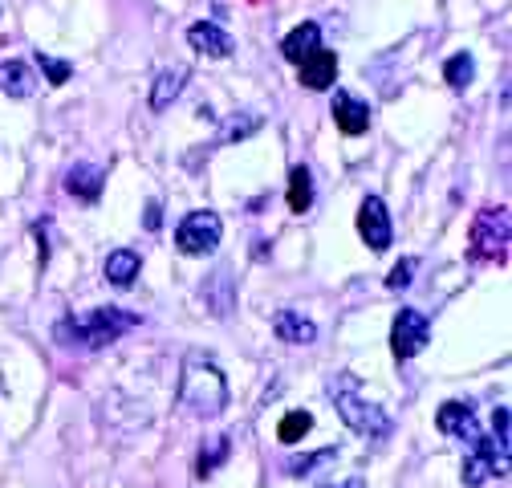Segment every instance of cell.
<instances>
[{
  "instance_id": "d4e9b609",
  "label": "cell",
  "mask_w": 512,
  "mask_h": 488,
  "mask_svg": "<svg viewBox=\"0 0 512 488\" xmlns=\"http://www.w3.org/2000/svg\"><path fill=\"white\" fill-rule=\"evenodd\" d=\"M415 269H419V261H415V257H407V261H399V265L391 269V277H387V285H391V289H407V285H411V273H415Z\"/></svg>"
},
{
  "instance_id": "30bf717a",
  "label": "cell",
  "mask_w": 512,
  "mask_h": 488,
  "mask_svg": "<svg viewBox=\"0 0 512 488\" xmlns=\"http://www.w3.org/2000/svg\"><path fill=\"white\" fill-rule=\"evenodd\" d=\"M334 118H338V127H342L346 135H362V131L370 127V106L358 102V98L346 94V90H334Z\"/></svg>"
},
{
  "instance_id": "2e32d148",
  "label": "cell",
  "mask_w": 512,
  "mask_h": 488,
  "mask_svg": "<svg viewBox=\"0 0 512 488\" xmlns=\"http://www.w3.org/2000/svg\"><path fill=\"white\" fill-rule=\"evenodd\" d=\"M0 90L9 98H29L37 90V74L25 66V61H5V66H0Z\"/></svg>"
},
{
  "instance_id": "7c38bea8",
  "label": "cell",
  "mask_w": 512,
  "mask_h": 488,
  "mask_svg": "<svg viewBox=\"0 0 512 488\" xmlns=\"http://www.w3.org/2000/svg\"><path fill=\"white\" fill-rule=\"evenodd\" d=\"M187 41H191V49H200V53H208V57H228V53H232V37H228L220 25H212V21L191 25V29H187Z\"/></svg>"
},
{
  "instance_id": "ac0fdd59",
  "label": "cell",
  "mask_w": 512,
  "mask_h": 488,
  "mask_svg": "<svg viewBox=\"0 0 512 488\" xmlns=\"http://www.w3.org/2000/svg\"><path fill=\"white\" fill-rule=\"evenodd\" d=\"M309 204H313V175H309V167H293L289 171V212H309Z\"/></svg>"
},
{
  "instance_id": "8fae6325",
  "label": "cell",
  "mask_w": 512,
  "mask_h": 488,
  "mask_svg": "<svg viewBox=\"0 0 512 488\" xmlns=\"http://www.w3.org/2000/svg\"><path fill=\"white\" fill-rule=\"evenodd\" d=\"M102 183H106V171H102V167H94V163H74V167H70V175H66L70 196L90 200V204L102 196Z\"/></svg>"
},
{
  "instance_id": "7402d4cb",
  "label": "cell",
  "mask_w": 512,
  "mask_h": 488,
  "mask_svg": "<svg viewBox=\"0 0 512 488\" xmlns=\"http://www.w3.org/2000/svg\"><path fill=\"white\" fill-rule=\"evenodd\" d=\"M492 448H496L500 464L508 468V407H496V419H492Z\"/></svg>"
},
{
  "instance_id": "83f0119b",
  "label": "cell",
  "mask_w": 512,
  "mask_h": 488,
  "mask_svg": "<svg viewBox=\"0 0 512 488\" xmlns=\"http://www.w3.org/2000/svg\"><path fill=\"white\" fill-rule=\"evenodd\" d=\"M342 488H366V480H358V476H354V480H350V484H342Z\"/></svg>"
},
{
  "instance_id": "603a6c76",
  "label": "cell",
  "mask_w": 512,
  "mask_h": 488,
  "mask_svg": "<svg viewBox=\"0 0 512 488\" xmlns=\"http://www.w3.org/2000/svg\"><path fill=\"white\" fill-rule=\"evenodd\" d=\"M37 66L45 70V78H49L53 86H66V82H70V74H74L70 61H57V57H49V53H37Z\"/></svg>"
},
{
  "instance_id": "7a4b0ae2",
  "label": "cell",
  "mask_w": 512,
  "mask_h": 488,
  "mask_svg": "<svg viewBox=\"0 0 512 488\" xmlns=\"http://www.w3.org/2000/svg\"><path fill=\"white\" fill-rule=\"evenodd\" d=\"M135 326H139V314H126V310H118V305H106V310H86V314H74V318H61L53 338L61 346H70V350H102Z\"/></svg>"
},
{
  "instance_id": "3957f363",
  "label": "cell",
  "mask_w": 512,
  "mask_h": 488,
  "mask_svg": "<svg viewBox=\"0 0 512 488\" xmlns=\"http://www.w3.org/2000/svg\"><path fill=\"white\" fill-rule=\"evenodd\" d=\"M179 403L191 415H220L228 407V379L220 375V366L204 354H187L183 375H179Z\"/></svg>"
},
{
  "instance_id": "d6986e66",
  "label": "cell",
  "mask_w": 512,
  "mask_h": 488,
  "mask_svg": "<svg viewBox=\"0 0 512 488\" xmlns=\"http://www.w3.org/2000/svg\"><path fill=\"white\" fill-rule=\"evenodd\" d=\"M443 78H447V86H452V90H468L472 78H476V61H472V53H456V57L443 66Z\"/></svg>"
},
{
  "instance_id": "4316f807",
  "label": "cell",
  "mask_w": 512,
  "mask_h": 488,
  "mask_svg": "<svg viewBox=\"0 0 512 488\" xmlns=\"http://www.w3.org/2000/svg\"><path fill=\"white\" fill-rule=\"evenodd\" d=\"M159 212H163L159 204H147V228H159V224H163V216H159Z\"/></svg>"
},
{
  "instance_id": "277c9868",
  "label": "cell",
  "mask_w": 512,
  "mask_h": 488,
  "mask_svg": "<svg viewBox=\"0 0 512 488\" xmlns=\"http://www.w3.org/2000/svg\"><path fill=\"white\" fill-rule=\"evenodd\" d=\"M330 395H334V407H338V415L346 419L350 432H358V436H366V440L391 436V415L358 395V379H354V375H338V379L330 383Z\"/></svg>"
},
{
  "instance_id": "52a82bcc",
  "label": "cell",
  "mask_w": 512,
  "mask_h": 488,
  "mask_svg": "<svg viewBox=\"0 0 512 488\" xmlns=\"http://www.w3.org/2000/svg\"><path fill=\"white\" fill-rule=\"evenodd\" d=\"M427 342H431V322H427V314H423V310H399L395 330H391V350H395V358L407 362V358H415Z\"/></svg>"
},
{
  "instance_id": "484cf974",
  "label": "cell",
  "mask_w": 512,
  "mask_h": 488,
  "mask_svg": "<svg viewBox=\"0 0 512 488\" xmlns=\"http://www.w3.org/2000/svg\"><path fill=\"white\" fill-rule=\"evenodd\" d=\"M334 452H317V456H305V460H297V464H289V472L293 476H305V468H313V464H322V460H330Z\"/></svg>"
},
{
  "instance_id": "44dd1931",
  "label": "cell",
  "mask_w": 512,
  "mask_h": 488,
  "mask_svg": "<svg viewBox=\"0 0 512 488\" xmlns=\"http://www.w3.org/2000/svg\"><path fill=\"white\" fill-rule=\"evenodd\" d=\"M228 436H216V440H208V452H200V460H196V476H212L224 460H228Z\"/></svg>"
},
{
  "instance_id": "6da1fadb",
  "label": "cell",
  "mask_w": 512,
  "mask_h": 488,
  "mask_svg": "<svg viewBox=\"0 0 512 488\" xmlns=\"http://www.w3.org/2000/svg\"><path fill=\"white\" fill-rule=\"evenodd\" d=\"M435 423H439L443 436H452V440H460V444L468 448V460H464V484H468V488H480L492 472L504 476V464H500L492 440L480 432L476 411H472L468 403H443L439 415H435Z\"/></svg>"
},
{
  "instance_id": "5bb4252c",
  "label": "cell",
  "mask_w": 512,
  "mask_h": 488,
  "mask_svg": "<svg viewBox=\"0 0 512 488\" xmlns=\"http://www.w3.org/2000/svg\"><path fill=\"white\" fill-rule=\"evenodd\" d=\"M313 49H322V25L317 21H305V25H297L285 41H281V53L289 57V61H305Z\"/></svg>"
},
{
  "instance_id": "ba28073f",
  "label": "cell",
  "mask_w": 512,
  "mask_h": 488,
  "mask_svg": "<svg viewBox=\"0 0 512 488\" xmlns=\"http://www.w3.org/2000/svg\"><path fill=\"white\" fill-rule=\"evenodd\" d=\"M358 232L362 240L370 244L374 253H387L391 249V212L378 196H366L362 208H358Z\"/></svg>"
},
{
  "instance_id": "9a60e30c",
  "label": "cell",
  "mask_w": 512,
  "mask_h": 488,
  "mask_svg": "<svg viewBox=\"0 0 512 488\" xmlns=\"http://www.w3.org/2000/svg\"><path fill=\"white\" fill-rule=\"evenodd\" d=\"M139 269H143V257H139L135 249H114V253L106 257V277H110V285H118V289L135 285Z\"/></svg>"
},
{
  "instance_id": "ffe728a7",
  "label": "cell",
  "mask_w": 512,
  "mask_h": 488,
  "mask_svg": "<svg viewBox=\"0 0 512 488\" xmlns=\"http://www.w3.org/2000/svg\"><path fill=\"white\" fill-rule=\"evenodd\" d=\"M309 427H313V415H309V411H289V415L281 419V427H277V440H281V444H297V440H305Z\"/></svg>"
},
{
  "instance_id": "cb8c5ba5",
  "label": "cell",
  "mask_w": 512,
  "mask_h": 488,
  "mask_svg": "<svg viewBox=\"0 0 512 488\" xmlns=\"http://www.w3.org/2000/svg\"><path fill=\"white\" fill-rule=\"evenodd\" d=\"M256 127H261V118H256V114L232 118V122H228V127H224V139H244V135H252Z\"/></svg>"
},
{
  "instance_id": "8992f818",
  "label": "cell",
  "mask_w": 512,
  "mask_h": 488,
  "mask_svg": "<svg viewBox=\"0 0 512 488\" xmlns=\"http://www.w3.org/2000/svg\"><path fill=\"white\" fill-rule=\"evenodd\" d=\"M220 236H224V224H220L216 212H191L179 224L175 244H179V253H187V257H208V253H216Z\"/></svg>"
},
{
  "instance_id": "4fadbf2b",
  "label": "cell",
  "mask_w": 512,
  "mask_h": 488,
  "mask_svg": "<svg viewBox=\"0 0 512 488\" xmlns=\"http://www.w3.org/2000/svg\"><path fill=\"white\" fill-rule=\"evenodd\" d=\"M273 330H277V338L289 342V346H309V342L317 338V326H313L309 318H301L297 310H281V314L273 318Z\"/></svg>"
},
{
  "instance_id": "e0dca14e",
  "label": "cell",
  "mask_w": 512,
  "mask_h": 488,
  "mask_svg": "<svg viewBox=\"0 0 512 488\" xmlns=\"http://www.w3.org/2000/svg\"><path fill=\"white\" fill-rule=\"evenodd\" d=\"M183 82H187V70H183V66H171V70H163V74L155 78V90H151V110H167V106L179 98Z\"/></svg>"
},
{
  "instance_id": "f1b7e54d",
  "label": "cell",
  "mask_w": 512,
  "mask_h": 488,
  "mask_svg": "<svg viewBox=\"0 0 512 488\" xmlns=\"http://www.w3.org/2000/svg\"><path fill=\"white\" fill-rule=\"evenodd\" d=\"M252 5H261V0H252Z\"/></svg>"
},
{
  "instance_id": "5b68a950",
  "label": "cell",
  "mask_w": 512,
  "mask_h": 488,
  "mask_svg": "<svg viewBox=\"0 0 512 488\" xmlns=\"http://www.w3.org/2000/svg\"><path fill=\"white\" fill-rule=\"evenodd\" d=\"M472 257L504 261L508 257V208H480L472 220Z\"/></svg>"
},
{
  "instance_id": "9c48e42d",
  "label": "cell",
  "mask_w": 512,
  "mask_h": 488,
  "mask_svg": "<svg viewBox=\"0 0 512 488\" xmlns=\"http://www.w3.org/2000/svg\"><path fill=\"white\" fill-rule=\"evenodd\" d=\"M297 66H301V86H309V90H330L334 78H338V53L313 49L305 61H297Z\"/></svg>"
}]
</instances>
